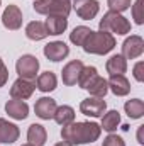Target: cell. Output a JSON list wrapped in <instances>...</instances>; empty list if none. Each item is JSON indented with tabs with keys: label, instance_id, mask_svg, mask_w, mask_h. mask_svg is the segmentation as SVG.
Here are the masks:
<instances>
[{
	"label": "cell",
	"instance_id": "16",
	"mask_svg": "<svg viewBox=\"0 0 144 146\" xmlns=\"http://www.w3.org/2000/svg\"><path fill=\"white\" fill-rule=\"evenodd\" d=\"M108 90L117 97H126L131 92V83L124 75H112L107 80Z\"/></svg>",
	"mask_w": 144,
	"mask_h": 146
},
{
	"label": "cell",
	"instance_id": "35",
	"mask_svg": "<svg viewBox=\"0 0 144 146\" xmlns=\"http://www.w3.org/2000/svg\"><path fill=\"white\" fill-rule=\"evenodd\" d=\"M22 146H32V145H29V143H27V145H22Z\"/></svg>",
	"mask_w": 144,
	"mask_h": 146
},
{
	"label": "cell",
	"instance_id": "17",
	"mask_svg": "<svg viewBox=\"0 0 144 146\" xmlns=\"http://www.w3.org/2000/svg\"><path fill=\"white\" fill-rule=\"evenodd\" d=\"M44 26H46V31H48L49 36H59L66 31L68 19L63 17V15H48Z\"/></svg>",
	"mask_w": 144,
	"mask_h": 146
},
{
	"label": "cell",
	"instance_id": "11",
	"mask_svg": "<svg viewBox=\"0 0 144 146\" xmlns=\"http://www.w3.org/2000/svg\"><path fill=\"white\" fill-rule=\"evenodd\" d=\"M68 54H70V48H68V44L63 42V41H53V42H49V44L44 46V56H46L49 61L58 63V61L65 60Z\"/></svg>",
	"mask_w": 144,
	"mask_h": 146
},
{
	"label": "cell",
	"instance_id": "6",
	"mask_svg": "<svg viewBox=\"0 0 144 146\" xmlns=\"http://www.w3.org/2000/svg\"><path fill=\"white\" fill-rule=\"evenodd\" d=\"M76 15L83 21H92L97 17L98 10H100V5L97 0H75L71 3Z\"/></svg>",
	"mask_w": 144,
	"mask_h": 146
},
{
	"label": "cell",
	"instance_id": "25",
	"mask_svg": "<svg viewBox=\"0 0 144 146\" xmlns=\"http://www.w3.org/2000/svg\"><path fill=\"white\" fill-rule=\"evenodd\" d=\"M126 114L131 117V119H141L144 115V102L141 99H132V100H127L126 106H124Z\"/></svg>",
	"mask_w": 144,
	"mask_h": 146
},
{
	"label": "cell",
	"instance_id": "5",
	"mask_svg": "<svg viewBox=\"0 0 144 146\" xmlns=\"http://www.w3.org/2000/svg\"><path fill=\"white\" fill-rule=\"evenodd\" d=\"M15 72L20 78L26 80H34L37 72H39V61L32 54H22L17 63H15Z\"/></svg>",
	"mask_w": 144,
	"mask_h": 146
},
{
	"label": "cell",
	"instance_id": "34",
	"mask_svg": "<svg viewBox=\"0 0 144 146\" xmlns=\"http://www.w3.org/2000/svg\"><path fill=\"white\" fill-rule=\"evenodd\" d=\"M54 146H73V145H68V143H65V141H61V143H56Z\"/></svg>",
	"mask_w": 144,
	"mask_h": 146
},
{
	"label": "cell",
	"instance_id": "10",
	"mask_svg": "<svg viewBox=\"0 0 144 146\" xmlns=\"http://www.w3.org/2000/svg\"><path fill=\"white\" fill-rule=\"evenodd\" d=\"M2 24L3 27L10 31H17L22 26V10L17 5H7V9L2 14Z\"/></svg>",
	"mask_w": 144,
	"mask_h": 146
},
{
	"label": "cell",
	"instance_id": "32",
	"mask_svg": "<svg viewBox=\"0 0 144 146\" xmlns=\"http://www.w3.org/2000/svg\"><path fill=\"white\" fill-rule=\"evenodd\" d=\"M143 68H144V63H143V61H137V63H136V66H134V78H136L137 82H143V80H144Z\"/></svg>",
	"mask_w": 144,
	"mask_h": 146
},
{
	"label": "cell",
	"instance_id": "22",
	"mask_svg": "<svg viewBox=\"0 0 144 146\" xmlns=\"http://www.w3.org/2000/svg\"><path fill=\"white\" fill-rule=\"evenodd\" d=\"M53 119H54L59 126H68V124L75 122V109L70 107V106L56 107V112H54Z\"/></svg>",
	"mask_w": 144,
	"mask_h": 146
},
{
	"label": "cell",
	"instance_id": "14",
	"mask_svg": "<svg viewBox=\"0 0 144 146\" xmlns=\"http://www.w3.org/2000/svg\"><path fill=\"white\" fill-rule=\"evenodd\" d=\"M20 131L15 124L0 117V145H12L19 139Z\"/></svg>",
	"mask_w": 144,
	"mask_h": 146
},
{
	"label": "cell",
	"instance_id": "21",
	"mask_svg": "<svg viewBox=\"0 0 144 146\" xmlns=\"http://www.w3.org/2000/svg\"><path fill=\"white\" fill-rule=\"evenodd\" d=\"M26 36L29 37L31 41H41V39H46L49 36L48 31H46V26L44 22L41 21H32L26 26Z\"/></svg>",
	"mask_w": 144,
	"mask_h": 146
},
{
	"label": "cell",
	"instance_id": "19",
	"mask_svg": "<svg viewBox=\"0 0 144 146\" xmlns=\"http://www.w3.org/2000/svg\"><path fill=\"white\" fill-rule=\"evenodd\" d=\"M107 73L112 76V75H124L127 72V60L122 56V54H114L107 60Z\"/></svg>",
	"mask_w": 144,
	"mask_h": 146
},
{
	"label": "cell",
	"instance_id": "8",
	"mask_svg": "<svg viewBox=\"0 0 144 146\" xmlns=\"http://www.w3.org/2000/svg\"><path fill=\"white\" fill-rule=\"evenodd\" d=\"M36 90V83L34 80H26V78H17L12 87H10V97L12 99H19V100H26L29 99Z\"/></svg>",
	"mask_w": 144,
	"mask_h": 146
},
{
	"label": "cell",
	"instance_id": "33",
	"mask_svg": "<svg viewBox=\"0 0 144 146\" xmlns=\"http://www.w3.org/2000/svg\"><path fill=\"white\" fill-rule=\"evenodd\" d=\"M137 143H141L143 145V126H139V131H137Z\"/></svg>",
	"mask_w": 144,
	"mask_h": 146
},
{
	"label": "cell",
	"instance_id": "4",
	"mask_svg": "<svg viewBox=\"0 0 144 146\" xmlns=\"http://www.w3.org/2000/svg\"><path fill=\"white\" fill-rule=\"evenodd\" d=\"M34 10L41 15H63L71 12V0H34Z\"/></svg>",
	"mask_w": 144,
	"mask_h": 146
},
{
	"label": "cell",
	"instance_id": "28",
	"mask_svg": "<svg viewBox=\"0 0 144 146\" xmlns=\"http://www.w3.org/2000/svg\"><path fill=\"white\" fill-rule=\"evenodd\" d=\"M107 3H108V9H110V10L122 14L124 10L131 9V5H132V0H107Z\"/></svg>",
	"mask_w": 144,
	"mask_h": 146
},
{
	"label": "cell",
	"instance_id": "20",
	"mask_svg": "<svg viewBox=\"0 0 144 146\" xmlns=\"http://www.w3.org/2000/svg\"><path fill=\"white\" fill-rule=\"evenodd\" d=\"M36 87L41 90V92H44V94L53 92V90L58 87V78H56V75H54L53 72H44V73H41V75L37 76Z\"/></svg>",
	"mask_w": 144,
	"mask_h": 146
},
{
	"label": "cell",
	"instance_id": "12",
	"mask_svg": "<svg viewBox=\"0 0 144 146\" xmlns=\"http://www.w3.org/2000/svg\"><path fill=\"white\" fill-rule=\"evenodd\" d=\"M56 100L54 99H51V97H41V99H37L36 106H34V112H36V115L39 119H42V121H49V119H53V115H54V112H56Z\"/></svg>",
	"mask_w": 144,
	"mask_h": 146
},
{
	"label": "cell",
	"instance_id": "3",
	"mask_svg": "<svg viewBox=\"0 0 144 146\" xmlns=\"http://www.w3.org/2000/svg\"><path fill=\"white\" fill-rule=\"evenodd\" d=\"M98 29L104 33L110 34H117V36H124L127 33H131V22L119 12L108 10L104 14V17L98 22Z\"/></svg>",
	"mask_w": 144,
	"mask_h": 146
},
{
	"label": "cell",
	"instance_id": "7",
	"mask_svg": "<svg viewBox=\"0 0 144 146\" xmlns=\"http://www.w3.org/2000/svg\"><path fill=\"white\" fill-rule=\"evenodd\" d=\"M107 110V104L104 99L98 97H88L85 100H81L80 104V112L88 115V117H102Z\"/></svg>",
	"mask_w": 144,
	"mask_h": 146
},
{
	"label": "cell",
	"instance_id": "18",
	"mask_svg": "<svg viewBox=\"0 0 144 146\" xmlns=\"http://www.w3.org/2000/svg\"><path fill=\"white\" fill-rule=\"evenodd\" d=\"M48 139V133L44 129V126L41 124H31L27 129V141L32 146H44Z\"/></svg>",
	"mask_w": 144,
	"mask_h": 146
},
{
	"label": "cell",
	"instance_id": "9",
	"mask_svg": "<svg viewBox=\"0 0 144 146\" xmlns=\"http://www.w3.org/2000/svg\"><path fill=\"white\" fill-rule=\"evenodd\" d=\"M144 53V39L137 34L127 37L122 42V56L126 60H136Z\"/></svg>",
	"mask_w": 144,
	"mask_h": 146
},
{
	"label": "cell",
	"instance_id": "15",
	"mask_svg": "<svg viewBox=\"0 0 144 146\" xmlns=\"http://www.w3.org/2000/svg\"><path fill=\"white\" fill-rule=\"evenodd\" d=\"M5 112L9 114V117H12V119H15V121H24V119L29 115V106H27L24 100L12 99V100H7V104H5Z\"/></svg>",
	"mask_w": 144,
	"mask_h": 146
},
{
	"label": "cell",
	"instance_id": "23",
	"mask_svg": "<svg viewBox=\"0 0 144 146\" xmlns=\"http://www.w3.org/2000/svg\"><path fill=\"white\" fill-rule=\"evenodd\" d=\"M120 124V114L119 110H108L102 115V129L107 133H114L117 129V126Z\"/></svg>",
	"mask_w": 144,
	"mask_h": 146
},
{
	"label": "cell",
	"instance_id": "2",
	"mask_svg": "<svg viewBox=\"0 0 144 146\" xmlns=\"http://www.w3.org/2000/svg\"><path fill=\"white\" fill-rule=\"evenodd\" d=\"M81 48L88 54H107L115 48V37L110 33H104V31L95 33V31H92Z\"/></svg>",
	"mask_w": 144,
	"mask_h": 146
},
{
	"label": "cell",
	"instance_id": "24",
	"mask_svg": "<svg viewBox=\"0 0 144 146\" xmlns=\"http://www.w3.org/2000/svg\"><path fill=\"white\" fill-rule=\"evenodd\" d=\"M88 92H90V95L92 97H98V99H104L105 95H107L108 92V85H107V80L105 78H102L100 75L88 85V88H87Z\"/></svg>",
	"mask_w": 144,
	"mask_h": 146
},
{
	"label": "cell",
	"instance_id": "27",
	"mask_svg": "<svg viewBox=\"0 0 144 146\" xmlns=\"http://www.w3.org/2000/svg\"><path fill=\"white\" fill-rule=\"evenodd\" d=\"M92 29L87 27V26H76L70 33V41H71L75 46H83V42L87 41V37L90 36Z\"/></svg>",
	"mask_w": 144,
	"mask_h": 146
},
{
	"label": "cell",
	"instance_id": "13",
	"mask_svg": "<svg viewBox=\"0 0 144 146\" xmlns=\"http://www.w3.org/2000/svg\"><path fill=\"white\" fill-rule=\"evenodd\" d=\"M81 70H83V63H81L80 60H73L68 65H65V68H63V72H61V80H63V83L68 85V87L76 85Z\"/></svg>",
	"mask_w": 144,
	"mask_h": 146
},
{
	"label": "cell",
	"instance_id": "29",
	"mask_svg": "<svg viewBox=\"0 0 144 146\" xmlns=\"http://www.w3.org/2000/svg\"><path fill=\"white\" fill-rule=\"evenodd\" d=\"M143 9H144V0H136L134 5H132V17H134V21H136V24H139V26L144 24Z\"/></svg>",
	"mask_w": 144,
	"mask_h": 146
},
{
	"label": "cell",
	"instance_id": "1",
	"mask_svg": "<svg viewBox=\"0 0 144 146\" xmlns=\"http://www.w3.org/2000/svg\"><path fill=\"white\" fill-rule=\"evenodd\" d=\"M102 127L97 122H71L63 126L61 138L68 145H87L100 138Z\"/></svg>",
	"mask_w": 144,
	"mask_h": 146
},
{
	"label": "cell",
	"instance_id": "26",
	"mask_svg": "<svg viewBox=\"0 0 144 146\" xmlns=\"http://www.w3.org/2000/svg\"><path fill=\"white\" fill-rule=\"evenodd\" d=\"M98 76V72H97V68L95 66H83V70L80 73V76H78V85H80V88H83V90H87L88 88V85L95 80Z\"/></svg>",
	"mask_w": 144,
	"mask_h": 146
},
{
	"label": "cell",
	"instance_id": "31",
	"mask_svg": "<svg viewBox=\"0 0 144 146\" xmlns=\"http://www.w3.org/2000/svg\"><path fill=\"white\" fill-rule=\"evenodd\" d=\"M7 80H9V70H7V66L3 65L2 58H0V88L7 83Z\"/></svg>",
	"mask_w": 144,
	"mask_h": 146
},
{
	"label": "cell",
	"instance_id": "30",
	"mask_svg": "<svg viewBox=\"0 0 144 146\" xmlns=\"http://www.w3.org/2000/svg\"><path fill=\"white\" fill-rule=\"evenodd\" d=\"M102 146H126V143H124V139H122L120 136L110 133L107 138L102 141Z\"/></svg>",
	"mask_w": 144,
	"mask_h": 146
}]
</instances>
